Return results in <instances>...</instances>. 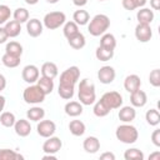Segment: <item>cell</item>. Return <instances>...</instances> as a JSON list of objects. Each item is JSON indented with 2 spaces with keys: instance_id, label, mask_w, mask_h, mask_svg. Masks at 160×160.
Instances as JSON below:
<instances>
[{
  "instance_id": "b9f144b4",
  "label": "cell",
  "mask_w": 160,
  "mask_h": 160,
  "mask_svg": "<svg viewBox=\"0 0 160 160\" xmlns=\"http://www.w3.org/2000/svg\"><path fill=\"white\" fill-rule=\"evenodd\" d=\"M151 142L156 146L160 148V129H155L151 134Z\"/></svg>"
},
{
  "instance_id": "836d02e7",
  "label": "cell",
  "mask_w": 160,
  "mask_h": 160,
  "mask_svg": "<svg viewBox=\"0 0 160 160\" xmlns=\"http://www.w3.org/2000/svg\"><path fill=\"white\" fill-rule=\"evenodd\" d=\"M20 58L19 56H14V55H9V54H4L2 55V58H1V62L4 64V66H6V68H10V69H12V68H18L19 65H20Z\"/></svg>"
},
{
  "instance_id": "f907efd6",
  "label": "cell",
  "mask_w": 160,
  "mask_h": 160,
  "mask_svg": "<svg viewBox=\"0 0 160 160\" xmlns=\"http://www.w3.org/2000/svg\"><path fill=\"white\" fill-rule=\"evenodd\" d=\"M45 159H50V160H56L58 158H56V155H55V154H45V155L42 156V160H45Z\"/></svg>"
},
{
  "instance_id": "f35d334b",
  "label": "cell",
  "mask_w": 160,
  "mask_h": 160,
  "mask_svg": "<svg viewBox=\"0 0 160 160\" xmlns=\"http://www.w3.org/2000/svg\"><path fill=\"white\" fill-rule=\"evenodd\" d=\"M16 159H24V156L15 152L11 149H0V160H16Z\"/></svg>"
},
{
  "instance_id": "7c38bea8",
  "label": "cell",
  "mask_w": 160,
  "mask_h": 160,
  "mask_svg": "<svg viewBox=\"0 0 160 160\" xmlns=\"http://www.w3.org/2000/svg\"><path fill=\"white\" fill-rule=\"evenodd\" d=\"M61 146H62V141L60 140V138L52 135L48 138V140H45V142L42 144V151L45 154H56L58 151H60Z\"/></svg>"
},
{
  "instance_id": "e575fe53",
  "label": "cell",
  "mask_w": 160,
  "mask_h": 160,
  "mask_svg": "<svg viewBox=\"0 0 160 160\" xmlns=\"http://www.w3.org/2000/svg\"><path fill=\"white\" fill-rule=\"evenodd\" d=\"M16 121V118L10 111H2L0 115V124L5 128H12Z\"/></svg>"
},
{
  "instance_id": "f6af8a7d",
  "label": "cell",
  "mask_w": 160,
  "mask_h": 160,
  "mask_svg": "<svg viewBox=\"0 0 160 160\" xmlns=\"http://www.w3.org/2000/svg\"><path fill=\"white\" fill-rule=\"evenodd\" d=\"M150 6L152 10H159L160 9V0H150Z\"/></svg>"
},
{
  "instance_id": "f1b7e54d",
  "label": "cell",
  "mask_w": 160,
  "mask_h": 160,
  "mask_svg": "<svg viewBox=\"0 0 160 160\" xmlns=\"http://www.w3.org/2000/svg\"><path fill=\"white\" fill-rule=\"evenodd\" d=\"M5 52L9 54V55H14V56L21 58V55H22V46L18 41H10L5 46Z\"/></svg>"
},
{
  "instance_id": "83f0119b",
  "label": "cell",
  "mask_w": 160,
  "mask_h": 160,
  "mask_svg": "<svg viewBox=\"0 0 160 160\" xmlns=\"http://www.w3.org/2000/svg\"><path fill=\"white\" fill-rule=\"evenodd\" d=\"M36 85L45 92V95L51 94L52 90H54V80L49 79V78H45V76L39 78L38 81H36Z\"/></svg>"
},
{
  "instance_id": "681fc988",
  "label": "cell",
  "mask_w": 160,
  "mask_h": 160,
  "mask_svg": "<svg viewBox=\"0 0 160 160\" xmlns=\"http://www.w3.org/2000/svg\"><path fill=\"white\" fill-rule=\"evenodd\" d=\"M5 102H6L5 98H4L2 95H0V112H2V110H4V108H5Z\"/></svg>"
},
{
  "instance_id": "9a60e30c",
  "label": "cell",
  "mask_w": 160,
  "mask_h": 160,
  "mask_svg": "<svg viewBox=\"0 0 160 160\" xmlns=\"http://www.w3.org/2000/svg\"><path fill=\"white\" fill-rule=\"evenodd\" d=\"M14 130H15L16 135H19L20 138H26V136L30 135V132H31L30 121L26 120V119L16 120L15 124H14Z\"/></svg>"
},
{
  "instance_id": "4fadbf2b",
  "label": "cell",
  "mask_w": 160,
  "mask_h": 160,
  "mask_svg": "<svg viewBox=\"0 0 160 160\" xmlns=\"http://www.w3.org/2000/svg\"><path fill=\"white\" fill-rule=\"evenodd\" d=\"M42 28H44L42 22H41L39 19H36V18L30 19V20L26 21V31H28V34H29L31 38H38V36H40V35L42 34Z\"/></svg>"
},
{
  "instance_id": "e0dca14e",
  "label": "cell",
  "mask_w": 160,
  "mask_h": 160,
  "mask_svg": "<svg viewBox=\"0 0 160 160\" xmlns=\"http://www.w3.org/2000/svg\"><path fill=\"white\" fill-rule=\"evenodd\" d=\"M140 86H141V79L136 74L128 75L124 80V88L128 92H132V91L140 89Z\"/></svg>"
},
{
  "instance_id": "5b68a950",
  "label": "cell",
  "mask_w": 160,
  "mask_h": 160,
  "mask_svg": "<svg viewBox=\"0 0 160 160\" xmlns=\"http://www.w3.org/2000/svg\"><path fill=\"white\" fill-rule=\"evenodd\" d=\"M45 92L38 86V85H32L30 84L28 88H25L24 92H22V99L26 104H41L45 100Z\"/></svg>"
},
{
  "instance_id": "277c9868",
  "label": "cell",
  "mask_w": 160,
  "mask_h": 160,
  "mask_svg": "<svg viewBox=\"0 0 160 160\" xmlns=\"http://www.w3.org/2000/svg\"><path fill=\"white\" fill-rule=\"evenodd\" d=\"M115 136L124 144H134L139 138V131L134 125H130V122H124L116 128Z\"/></svg>"
},
{
  "instance_id": "ffe728a7",
  "label": "cell",
  "mask_w": 160,
  "mask_h": 160,
  "mask_svg": "<svg viewBox=\"0 0 160 160\" xmlns=\"http://www.w3.org/2000/svg\"><path fill=\"white\" fill-rule=\"evenodd\" d=\"M65 114L71 118H76L82 114V104L80 101H69L64 106Z\"/></svg>"
},
{
  "instance_id": "ab89813d",
  "label": "cell",
  "mask_w": 160,
  "mask_h": 160,
  "mask_svg": "<svg viewBox=\"0 0 160 160\" xmlns=\"http://www.w3.org/2000/svg\"><path fill=\"white\" fill-rule=\"evenodd\" d=\"M10 16H11V10H10V8H9L8 5L1 4V5H0V25L8 22L9 19H10Z\"/></svg>"
},
{
  "instance_id": "8992f818",
  "label": "cell",
  "mask_w": 160,
  "mask_h": 160,
  "mask_svg": "<svg viewBox=\"0 0 160 160\" xmlns=\"http://www.w3.org/2000/svg\"><path fill=\"white\" fill-rule=\"evenodd\" d=\"M66 21V15L62 11H51L48 12L42 19V25L49 30H55L62 26Z\"/></svg>"
},
{
  "instance_id": "db71d44e",
  "label": "cell",
  "mask_w": 160,
  "mask_h": 160,
  "mask_svg": "<svg viewBox=\"0 0 160 160\" xmlns=\"http://www.w3.org/2000/svg\"><path fill=\"white\" fill-rule=\"evenodd\" d=\"M98 1H104V0H98Z\"/></svg>"
},
{
  "instance_id": "ba28073f",
  "label": "cell",
  "mask_w": 160,
  "mask_h": 160,
  "mask_svg": "<svg viewBox=\"0 0 160 160\" xmlns=\"http://www.w3.org/2000/svg\"><path fill=\"white\" fill-rule=\"evenodd\" d=\"M36 131L41 138H50L56 131V125L52 120H40L36 125Z\"/></svg>"
},
{
  "instance_id": "60d3db41",
  "label": "cell",
  "mask_w": 160,
  "mask_h": 160,
  "mask_svg": "<svg viewBox=\"0 0 160 160\" xmlns=\"http://www.w3.org/2000/svg\"><path fill=\"white\" fill-rule=\"evenodd\" d=\"M149 82L154 88H159L160 86V70L159 69H154L150 72V75H149Z\"/></svg>"
},
{
  "instance_id": "816d5d0a",
  "label": "cell",
  "mask_w": 160,
  "mask_h": 160,
  "mask_svg": "<svg viewBox=\"0 0 160 160\" xmlns=\"http://www.w3.org/2000/svg\"><path fill=\"white\" fill-rule=\"evenodd\" d=\"M38 1H39V0H25V2H26L28 5H35V4H38Z\"/></svg>"
},
{
  "instance_id": "7a4b0ae2",
  "label": "cell",
  "mask_w": 160,
  "mask_h": 160,
  "mask_svg": "<svg viewBox=\"0 0 160 160\" xmlns=\"http://www.w3.org/2000/svg\"><path fill=\"white\" fill-rule=\"evenodd\" d=\"M78 98L82 105H92L96 100V92H95V85L89 81V79H82L79 82L78 89Z\"/></svg>"
},
{
  "instance_id": "d6a6232c",
  "label": "cell",
  "mask_w": 160,
  "mask_h": 160,
  "mask_svg": "<svg viewBox=\"0 0 160 160\" xmlns=\"http://www.w3.org/2000/svg\"><path fill=\"white\" fill-rule=\"evenodd\" d=\"M62 32H64V36L66 39H69V38H71L79 32V25L74 21H65L64 28H62Z\"/></svg>"
},
{
  "instance_id": "44dd1931",
  "label": "cell",
  "mask_w": 160,
  "mask_h": 160,
  "mask_svg": "<svg viewBox=\"0 0 160 160\" xmlns=\"http://www.w3.org/2000/svg\"><path fill=\"white\" fill-rule=\"evenodd\" d=\"M82 148L88 154H95L100 150V140L96 136H88L82 142Z\"/></svg>"
},
{
  "instance_id": "4316f807",
  "label": "cell",
  "mask_w": 160,
  "mask_h": 160,
  "mask_svg": "<svg viewBox=\"0 0 160 160\" xmlns=\"http://www.w3.org/2000/svg\"><path fill=\"white\" fill-rule=\"evenodd\" d=\"M72 20L74 22H76L78 25L80 26H84V25H88V22L90 21V15L86 10H76L74 14H72Z\"/></svg>"
},
{
  "instance_id": "7dc6e473",
  "label": "cell",
  "mask_w": 160,
  "mask_h": 160,
  "mask_svg": "<svg viewBox=\"0 0 160 160\" xmlns=\"http://www.w3.org/2000/svg\"><path fill=\"white\" fill-rule=\"evenodd\" d=\"M72 4L75 6H79V8H82L88 4V0H72Z\"/></svg>"
},
{
  "instance_id": "bcb514c9",
  "label": "cell",
  "mask_w": 160,
  "mask_h": 160,
  "mask_svg": "<svg viewBox=\"0 0 160 160\" xmlns=\"http://www.w3.org/2000/svg\"><path fill=\"white\" fill-rule=\"evenodd\" d=\"M5 88H6V79L2 74H0V92L5 90Z\"/></svg>"
},
{
  "instance_id": "2e32d148",
  "label": "cell",
  "mask_w": 160,
  "mask_h": 160,
  "mask_svg": "<svg viewBox=\"0 0 160 160\" xmlns=\"http://www.w3.org/2000/svg\"><path fill=\"white\" fill-rule=\"evenodd\" d=\"M119 109L120 110H119L118 116H119L120 121H122V122H131L132 120H135V118H136V110H135L134 106L128 105V106H120Z\"/></svg>"
},
{
  "instance_id": "f5cc1de1",
  "label": "cell",
  "mask_w": 160,
  "mask_h": 160,
  "mask_svg": "<svg viewBox=\"0 0 160 160\" xmlns=\"http://www.w3.org/2000/svg\"><path fill=\"white\" fill-rule=\"evenodd\" d=\"M46 2H49V4H56L59 0H45Z\"/></svg>"
},
{
  "instance_id": "8fae6325",
  "label": "cell",
  "mask_w": 160,
  "mask_h": 160,
  "mask_svg": "<svg viewBox=\"0 0 160 160\" xmlns=\"http://www.w3.org/2000/svg\"><path fill=\"white\" fill-rule=\"evenodd\" d=\"M135 38L140 42H148L152 38L151 26L148 24H138L135 28Z\"/></svg>"
},
{
  "instance_id": "7bdbcfd3",
  "label": "cell",
  "mask_w": 160,
  "mask_h": 160,
  "mask_svg": "<svg viewBox=\"0 0 160 160\" xmlns=\"http://www.w3.org/2000/svg\"><path fill=\"white\" fill-rule=\"evenodd\" d=\"M8 39H9V36H8L6 31H5V29L0 26V44L6 42V40H8Z\"/></svg>"
},
{
  "instance_id": "8d00e7d4",
  "label": "cell",
  "mask_w": 160,
  "mask_h": 160,
  "mask_svg": "<svg viewBox=\"0 0 160 160\" xmlns=\"http://www.w3.org/2000/svg\"><path fill=\"white\" fill-rule=\"evenodd\" d=\"M124 159L125 160H144V152L136 148H131V149L125 150Z\"/></svg>"
},
{
  "instance_id": "30bf717a",
  "label": "cell",
  "mask_w": 160,
  "mask_h": 160,
  "mask_svg": "<svg viewBox=\"0 0 160 160\" xmlns=\"http://www.w3.org/2000/svg\"><path fill=\"white\" fill-rule=\"evenodd\" d=\"M115 76H116V72H115V69L110 65H105V66H101L98 71V79L101 84H111L114 80H115Z\"/></svg>"
},
{
  "instance_id": "5bb4252c",
  "label": "cell",
  "mask_w": 160,
  "mask_h": 160,
  "mask_svg": "<svg viewBox=\"0 0 160 160\" xmlns=\"http://www.w3.org/2000/svg\"><path fill=\"white\" fill-rule=\"evenodd\" d=\"M130 102L134 108H142L148 102V95L145 91L138 89L132 92H130Z\"/></svg>"
},
{
  "instance_id": "d4e9b609",
  "label": "cell",
  "mask_w": 160,
  "mask_h": 160,
  "mask_svg": "<svg viewBox=\"0 0 160 160\" xmlns=\"http://www.w3.org/2000/svg\"><path fill=\"white\" fill-rule=\"evenodd\" d=\"M68 42H69V45H70L72 49H75V50H80V49H82V48L85 46V44H86V39H85L84 34L79 31V32L75 34L74 36L69 38V39H68Z\"/></svg>"
},
{
  "instance_id": "52a82bcc",
  "label": "cell",
  "mask_w": 160,
  "mask_h": 160,
  "mask_svg": "<svg viewBox=\"0 0 160 160\" xmlns=\"http://www.w3.org/2000/svg\"><path fill=\"white\" fill-rule=\"evenodd\" d=\"M100 100L110 109V110H114V109H119L120 106H122V96L120 95V92L118 91H106L101 98Z\"/></svg>"
},
{
  "instance_id": "7402d4cb",
  "label": "cell",
  "mask_w": 160,
  "mask_h": 160,
  "mask_svg": "<svg viewBox=\"0 0 160 160\" xmlns=\"http://www.w3.org/2000/svg\"><path fill=\"white\" fill-rule=\"evenodd\" d=\"M4 29H5L9 38H16L21 32V24L18 22L16 20H10V21L5 22Z\"/></svg>"
},
{
  "instance_id": "d6986e66",
  "label": "cell",
  "mask_w": 160,
  "mask_h": 160,
  "mask_svg": "<svg viewBox=\"0 0 160 160\" xmlns=\"http://www.w3.org/2000/svg\"><path fill=\"white\" fill-rule=\"evenodd\" d=\"M41 76H45V78H49V79H55L59 74V69L56 66L55 62H51V61H46L41 65Z\"/></svg>"
},
{
  "instance_id": "f546056e",
  "label": "cell",
  "mask_w": 160,
  "mask_h": 160,
  "mask_svg": "<svg viewBox=\"0 0 160 160\" xmlns=\"http://www.w3.org/2000/svg\"><path fill=\"white\" fill-rule=\"evenodd\" d=\"M145 120L150 126H156L160 124V112L156 109H150L145 114Z\"/></svg>"
},
{
  "instance_id": "1f68e13d",
  "label": "cell",
  "mask_w": 160,
  "mask_h": 160,
  "mask_svg": "<svg viewBox=\"0 0 160 160\" xmlns=\"http://www.w3.org/2000/svg\"><path fill=\"white\" fill-rule=\"evenodd\" d=\"M122 8L128 11H132L140 8H144L146 4V0H121Z\"/></svg>"
},
{
  "instance_id": "ee69618b",
  "label": "cell",
  "mask_w": 160,
  "mask_h": 160,
  "mask_svg": "<svg viewBox=\"0 0 160 160\" xmlns=\"http://www.w3.org/2000/svg\"><path fill=\"white\" fill-rule=\"evenodd\" d=\"M101 160H115V155L112 152H104L100 155Z\"/></svg>"
},
{
  "instance_id": "3957f363",
  "label": "cell",
  "mask_w": 160,
  "mask_h": 160,
  "mask_svg": "<svg viewBox=\"0 0 160 160\" xmlns=\"http://www.w3.org/2000/svg\"><path fill=\"white\" fill-rule=\"evenodd\" d=\"M110 28V19L105 14H96L88 22V31L92 36H101Z\"/></svg>"
},
{
  "instance_id": "603a6c76",
  "label": "cell",
  "mask_w": 160,
  "mask_h": 160,
  "mask_svg": "<svg viewBox=\"0 0 160 160\" xmlns=\"http://www.w3.org/2000/svg\"><path fill=\"white\" fill-rule=\"evenodd\" d=\"M99 46H101L104 49H108V50H115V48H116L115 36L112 34H110V32L102 34L101 38H100V45Z\"/></svg>"
},
{
  "instance_id": "9c48e42d",
  "label": "cell",
  "mask_w": 160,
  "mask_h": 160,
  "mask_svg": "<svg viewBox=\"0 0 160 160\" xmlns=\"http://www.w3.org/2000/svg\"><path fill=\"white\" fill-rule=\"evenodd\" d=\"M21 76H22V80L28 84H34L38 81L39 76H40V70L36 65H26L22 71H21Z\"/></svg>"
},
{
  "instance_id": "c3c4849f",
  "label": "cell",
  "mask_w": 160,
  "mask_h": 160,
  "mask_svg": "<svg viewBox=\"0 0 160 160\" xmlns=\"http://www.w3.org/2000/svg\"><path fill=\"white\" fill-rule=\"evenodd\" d=\"M160 159V151H155L149 155V160H159Z\"/></svg>"
},
{
  "instance_id": "ac0fdd59",
  "label": "cell",
  "mask_w": 160,
  "mask_h": 160,
  "mask_svg": "<svg viewBox=\"0 0 160 160\" xmlns=\"http://www.w3.org/2000/svg\"><path fill=\"white\" fill-rule=\"evenodd\" d=\"M154 11L150 10L149 8H140L136 12V19H138V24H148L150 25L154 21Z\"/></svg>"
},
{
  "instance_id": "6da1fadb",
  "label": "cell",
  "mask_w": 160,
  "mask_h": 160,
  "mask_svg": "<svg viewBox=\"0 0 160 160\" xmlns=\"http://www.w3.org/2000/svg\"><path fill=\"white\" fill-rule=\"evenodd\" d=\"M80 79V69L78 66H70L60 74L58 94L64 100L72 99L75 94V85Z\"/></svg>"
},
{
  "instance_id": "74e56055",
  "label": "cell",
  "mask_w": 160,
  "mask_h": 160,
  "mask_svg": "<svg viewBox=\"0 0 160 160\" xmlns=\"http://www.w3.org/2000/svg\"><path fill=\"white\" fill-rule=\"evenodd\" d=\"M12 16H14V20H16L18 22L24 24L29 20V11L25 8H18L12 12Z\"/></svg>"
},
{
  "instance_id": "d590c367",
  "label": "cell",
  "mask_w": 160,
  "mask_h": 160,
  "mask_svg": "<svg viewBox=\"0 0 160 160\" xmlns=\"http://www.w3.org/2000/svg\"><path fill=\"white\" fill-rule=\"evenodd\" d=\"M95 56L100 61H109L114 56V50H108V49H104L101 46H98L95 50Z\"/></svg>"
},
{
  "instance_id": "cb8c5ba5",
  "label": "cell",
  "mask_w": 160,
  "mask_h": 160,
  "mask_svg": "<svg viewBox=\"0 0 160 160\" xmlns=\"http://www.w3.org/2000/svg\"><path fill=\"white\" fill-rule=\"evenodd\" d=\"M44 116H45V110L42 108H40V106H32L26 111V118L30 121L38 122V121L42 120Z\"/></svg>"
},
{
  "instance_id": "4dcf8cb0",
  "label": "cell",
  "mask_w": 160,
  "mask_h": 160,
  "mask_svg": "<svg viewBox=\"0 0 160 160\" xmlns=\"http://www.w3.org/2000/svg\"><path fill=\"white\" fill-rule=\"evenodd\" d=\"M110 111H111V110H110V109H109L101 100H98V101L94 102L92 112H94L95 116H98V118H104V116H106Z\"/></svg>"
},
{
  "instance_id": "484cf974",
  "label": "cell",
  "mask_w": 160,
  "mask_h": 160,
  "mask_svg": "<svg viewBox=\"0 0 160 160\" xmlns=\"http://www.w3.org/2000/svg\"><path fill=\"white\" fill-rule=\"evenodd\" d=\"M69 131L74 136H81L86 131V126L81 120H71L69 122Z\"/></svg>"
}]
</instances>
